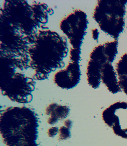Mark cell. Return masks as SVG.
<instances>
[{"label": "cell", "instance_id": "cell-1", "mask_svg": "<svg viewBox=\"0 0 127 146\" xmlns=\"http://www.w3.org/2000/svg\"><path fill=\"white\" fill-rule=\"evenodd\" d=\"M38 118L25 107H10L1 111L0 132L6 146H38Z\"/></svg>", "mask_w": 127, "mask_h": 146}, {"label": "cell", "instance_id": "cell-2", "mask_svg": "<svg viewBox=\"0 0 127 146\" xmlns=\"http://www.w3.org/2000/svg\"><path fill=\"white\" fill-rule=\"evenodd\" d=\"M127 1H98L93 18L101 31L117 39L124 31Z\"/></svg>", "mask_w": 127, "mask_h": 146}, {"label": "cell", "instance_id": "cell-3", "mask_svg": "<svg viewBox=\"0 0 127 146\" xmlns=\"http://www.w3.org/2000/svg\"><path fill=\"white\" fill-rule=\"evenodd\" d=\"M33 79L12 67L1 70L0 89L1 93L10 100L21 104L30 103L35 82Z\"/></svg>", "mask_w": 127, "mask_h": 146}, {"label": "cell", "instance_id": "cell-4", "mask_svg": "<svg viewBox=\"0 0 127 146\" xmlns=\"http://www.w3.org/2000/svg\"><path fill=\"white\" fill-rule=\"evenodd\" d=\"M102 120L116 135L127 139V102H116L102 112Z\"/></svg>", "mask_w": 127, "mask_h": 146}, {"label": "cell", "instance_id": "cell-5", "mask_svg": "<svg viewBox=\"0 0 127 146\" xmlns=\"http://www.w3.org/2000/svg\"><path fill=\"white\" fill-rule=\"evenodd\" d=\"M107 62L104 52L100 48L91 51L86 67V75L89 86L93 88H98L101 81V70Z\"/></svg>", "mask_w": 127, "mask_h": 146}, {"label": "cell", "instance_id": "cell-6", "mask_svg": "<svg viewBox=\"0 0 127 146\" xmlns=\"http://www.w3.org/2000/svg\"><path fill=\"white\" fill-rule=\"evenodd\" d=\"M88 21L83 11L76 10L70 15V43L73 48L80 49L86 34Z\"/></svg>", "mask_w": 127, "mask_h": 146}, {"label": "cell", "instance_id": "cell-7", "mask_svg": "<svg viewBox=\"0 0 127 146\" xmlns=\"http://www.w3.org/2000/svg\"><path fill=\"white\" fill-rule=\"evenodd\" d=\"M81 76L79 63L72 62L65 69L59 70L55 74L54 81L58 87L69 90L77 86Z\"/></svg>", "mask_w": 127, "mask_h": 146}, {"label": "cell", "instance_id": "cell-8", "mask_svg": "<svg viewBox=\"0 0 127 146\" xmlns=\"http://www.w3.org/2000/svg\"><path fill=\"white\" fill-rule=\"evenodd\" d=\"M101 80L111 93L115 94L121 92L117 73L112 64L107 62L104 64L101 70Z\"/></svg>", "mask_w": 127, "mask_h": 146}, {"label": "cell", "instance_id": "cell-9", "mask_svg": "<svg viewBox=\"0 0 127 146\" xmlns=\"http://www.w3.org/2000/svg\"><path fill=\"white\" fill-rule=\"evenodd\" d=\"M70 109L66 106L53 103L49 104L45 110V114L49 116L47 122L49 125H55L59 120H64L68 116Z\"/></svg>", "mask_w": 127, "mask_h": 146}, {"label": "cell", "instance_id": "cell-10", "mask_svg": "<svg viewBox=\"0 0 127 146\" xmlns=\"http://www.w3.org/2000/svg\"><path fill=\"white\" fill-rule=\"evenodd\" d=\"M104 50L108 62L112 64L118 53V41L114 39L103 44Z\"/></svg>", "mask_w": 127, "mask_h": 146}, {"label": "cell", "instance_id": "cell-11", "mask_svg": "<svg viewBox=\"0 0 127 146\" xmlns=\"http://www.w3.org/2000/svg\"><path fill=\"white\" fill-rule=\"evenodd\" d=\"M115 70L118 77L127 75V53H124L116 64Z\"/></svg>", "mask_w": 127, "mask_h": 146}, {"label": "cell", "instance_id": "cell-12", "mask_svg": "<svg viewBox=\"0 0 127 146\" xmlns=\"http://www.w3.org/2000/svg\"><path fill=\"white\" fill-rule=\"evenodd\" d=\"M70 129L66 126H61L59 128L58 139L60 141L66 140L71 137Z\"/></svg>", "mask_w": 127, "mask_h": 146}, {"label": "cell", "instance_id": "cell-13", "mask_svg": "<svg viewBox=\"0 0 127 146\" xmlns=\"http://www.w3.org/2000/svg\"><path fill=\"white\" fill-rule=\"evenodd\" d=\"M118 80L121 89L127 96V75L118 77Z\"/></svg>", "mask_w": 127, "mask_h": 146}, {"label": "cell", "instance_id": "cell-14", "mask_svg": "<svg viewBox=\"0 0 127 146\" xmlns=\"http://www.w3.org/2000/svg\"><path fill=\"white\" fill-rule=\"evenodd\" d=\"M59 128L57 127H51L47 130V135L49 137H53L58 133Z\"/></svg>", "mask_w": 127, "mask_h": 146}, {"label": "cell", "instance_id": "cell-15", "mask_svg": "<svg viewBox=\"0 0 127 146\" xmlns=\"http://www.w3.org/2000/svg\"><path fill=\"white\" fill-rule=\"evenodd\" d=\"M99 35V30L97 28H95L92 29V30H91V35H92V38L94 40L98 41Z\"/></svg>", "mask_w": 127, "mask_h": 146}, {"label": "cell", "instance_id": "cell-16", "mask_svg": "<svg viewBox=\"0 0 127 146\" xmlns=\"http://www.w3.org/2000/svg\"><path fill=\"white\" fill-rule=\"evenodd\" d=\"M63 124H64V126L69 128L70 129L71 128L72 126V122L69 119H67V120H64L63 122Z\"/></svg>", "mask_w": 127, "mask_h": 146}]
</instances>
